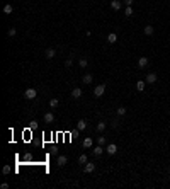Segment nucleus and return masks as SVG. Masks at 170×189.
I'll return each mask as SVG.
<instances>
[{"instance_id":"obj_1","label":"nucleus","mask_w":170,"mask_h":189,"mask_svg":"<svg viewBox=\"0 0 170 189\" xmlns=\"http://www.w3.org/2000/svg\"><path fill=\"white\" fill-rule=\"evenodd\" d=\"M24 97H26V99H29V101L36 99V97H38V90H36V89H27L26 92H24Z\"/></svg>"},{"instance_id":"obj_2","label":"nucleus","mask_w":170,"mask_h":189,"mask_svg":"<svg viewBox=\"0 0 170 189\" xmlns=\"http://www.w3.org/2000/svg\"><path fill=\"white\" fill-rule=\"evenodd\" d=\"M104 92H106V85H104V83H100V85H97L95 89H94V96L95 97H102Z\"/></svg>"},{"instance_id":"obj_3","label":"nucleus","mask_w":170,"mask_h":189,"mask_svg":"<svg viewBox=\"0 0 170 189\" xmlns=\"http://www.w3.org/2000/svg\"><path fill=\"white\" fill-rule=\"evenodd\" d=\"M104 150H106V148H104L102 145H99V143H97V147H94V148H92V153L95 155V157H100V155L104 153Z\"/></svg>"},{"instance_id":"obj_4","label":"nucleus","mask_w":170,"mask_h":189,"mask_svg":"<svg viewBox=\"0 0 170 189\" xmlns=\"http://www.w3.org/2000/svg\"><path fill=\"white\" fill-rule=\"evenodd\" d=\"M106 152L109 155H116V152H117V147H116V143H109L106 147Z\"/></svg>"},{"instance_id":"obj_5","label":"nucleus","mask_w":170,"mask_h":189,"mask_svg":"<svg viewBox=\"0 0 170 189\" xmlns=\"http://www.w3.org/2000/svg\"><path fill=\"white\" fill-rule=\"evenodd\" d=\"M157 80H158V75H157V73H153V72L146 75V83H155Z\"/></svg>"},{"instance_id":"obj_6","label":"nucleus","mask_w":170,"mask_h":189,"mask_svg":"<svg viewBox=\"0 0 170 189\" xmlns=\"http://www.w3.org/2000/svg\"><path fill=\"white\" fill-rule=\"evenodd\" d=\"M84 148H92V145H94V140L90 136H87V138H84Z\"/></svg>"},{"instance_id":"obj_7","label":"nucleus","mask_w":170,"mask_h":189,"mask_svg":"<svg viewBox=\"0 0 170 189\" xmlns=\"http://www.w3.org/2000/svg\"><path fill=\"white\" fill-rule=\"evenodd\" d=\"M111 7H112L114 10H121V7H122L121 0H111Z\"/></svg>"},{"instance_id":"obj_8","label":"nucleus","mask_w":170,"mask_h":189,"mask_svg":"<svg viewBox=\"0 0 170 189\" xmlns=\"http://www.w3.org/2000/svg\"><path fill=\"white\" fill-rule=\"evenodd\" d=\"M56 163H58L60 167H63V165H66V163H68V158L65 157V155H60V157H58V160H56Z\"/></svg>"},{"instance_id":"obj_9","label":"nucleus","mask_w":170,"mask_h":189,"mask_svg":"<svg viewBox=\"0 0 170 189\" xmlns=\"http://www.w3.org/2000/svg\"><path fill=\"white\" fill-rule=\"evenodd\" d=\"M84 170H85V172H87V174H90V172H94V170H95V163H92V162H90V163H89V162H87V163H85V169H84Z\"/></svg>"},{"instance_id":"obj_10","label":"nucleus","mask_w":170,"mask_h":189,"mask_svg":"<svg viewBox=\"0 0 170 189\" xmlns=\"http://www.w3.org/2000/svg\"><path fill=\"white\" fill-rule=\"evenodd\" d=\"M71 97H73V99H80V97H82V89H78V87H77V89H73V90H71Z\"/></svg>"},{"instance_id":"obj_11","label":"nucleus","mask_w":170,"mask_h":189,"mask_svg":"<svg viewBox=\"0 0 170 189\" xmlns=\"http://www.w3.org/2000/svg\"><path fill=\"white\" fill-rule=\"evenodd\" d=\"M85 128H87V121H85V119H80V121L77 123V130H78V131H84Z\"/></svg>"},{"instance_id":"obj_12","label":"nucleus","mask_w":170,"mask_h":189,"mask_svg":"<svg viewBox=\"0 0 170 189\" xmlns=\"http://www.w3.org/2000/svg\"><path fill=\"white\" fill-rule=\"evenodd\" d=\"M146 65H148V58H146V56H141V58L138 60V67H140V68H145Z\"/></svg>"},{"instance_id":"obj_13","label":"nucleus","mask_w":170,"mask_h":189,"mask_svg":"<svg viewBox=\"0 0 170 189\" xmlns=\"http://www.w3.org/2000/svg\"><path fill=\"white\" fill-rule=\"evenodd\" d=\"M116 41H117V34H116V32H111V34L107 36V43H111V44H114Z\"/></svg>"},{"instance_id":"obj_14","label":"nucleus","mask_w":170,"mask_h":189,"mask_svg":"<svg viewBox=\"0 0 170 189\" xmlns=\"http://www.w3.org/2000/svg\"><path fill=\"white\" fill-rule=\"evenodd\" d=\"M55 121V114L53 112H46L44 114V123H53Z\"/></svg>"},{"instance_id":"obj_15","label":"nucleus","mask_w":170,"mask_h":189,"mask_svg":"<svg viewBox=\"0 0 170 189\" xmlns=\"http://www.w3.org/2000/svg\"><path fill=\"white\" fill-rule=\"evenodd\" d=\"M55 54H56V51H55L53 48H48V49H46V58H48V60L55 58Z\"/></svg>"},{"instance_id":"obj_16","label":"nucleus","mask_w":170,"mask_h":189,"mask_svg":"<svg viewBox=\"0 0 170 189\" xmlns=\"http://www.w3.org/2000/svg\"><path fill=\"white\" fill-rule=\"evenodd\" d=\"M145 85H146V80H138L136 82V89L141 92V90H145Z\"/></svg>"},{"instance_id":"obj_17","label":"nucleus","mask_w":170,"mask_h":189,"mask_svg":"<svg viewBox=\"0 0 170 189\" xmlns=\"http://www.w3.org/2000/svg\"><path fill=\"white\" fill-rule=\"evenodd\" d=\"M106 121H99V123H97V131H99V133H102L104 131V130H106Z\"/></svg>"},{"instance_id":"obj_18","label":"nucleus","mask_w":170,"mask_h":189,"mask_svg":"<svg viewBox=\"0 0 170 189\" xmlns=\"http://www.w3.org/2000/svg\"><path fill=\"white\" fill-rule=\"evenodd\" d=\"M82 80H84V83H92V80H94L92 73H85V75H84V78H82Z\"/></svg>"},{"instance_id":"obj_19","label":"nucleus","mask_w":170,"mask_h":189,"mask_svg":"<svg viewBox=\"0 0 170 189\" xmlns=\"http://www.w3.org/2000/svg\"><path fill=\"white\" fill-rule=\"evenodd\" d=\"M58 104H60V101H58V99H55V97H53V99H49V107H51V109L58 107Z\"/></svg>"},{"instance_id":"obj_20","label":"nucleus","mask_w":170,"mask_h":189,"mask_svg":"<svg viewBox=\"0 0 170 189\" xmlns=\"http://www.w3.org/2000/svg\"><path fill=\"white\" fill-rule=\"evenodd\" d=\"M153 32H155L153 26H146V27H145V34H146V36H151Z\"/></svg>"},{"instance_id":"obj_21","label":"nucleus","mask_w":170,"mask_h":189,"mask_svg":"<svg viewBox=\"0 0 170 189\" xmlns=\"http://www.w3.org/2000/svg\"><path fill=\"white\" fill-rule=\"evenodd\" d=\"M12 5L10 3H7V5H3V14H12Z\"/></svg>"},{"instance_id":"obj_22","label":"nucleus","mask_w":170,"mask_h":189,"mask_svg":"<svg viewBox=\"0 0 170 189\" xmlns=\"http://www.w3.org/2000/svg\"><path fill=\"white\" fill-rule=\"evenodd\" d=\"M116 112H117V116H124V114H126V112H128V109H126V107H122V106H121V107H119V109H117V111H116Z\"/></svg>"},{"instance_id":"obj_23","label":"nucleus","mask_w":170,"mask_h":189,"mask_svg":"<svg viewBox=\"0 0 170 189\" xmlns=\"http://www.w3.org/2000/svg\"><path fill=\"white\" fill-rule=\"evenodd\" d=\"M16 34H17V31H16V29H14V27H10L9 31H7V36H9V38H14V36H16Z\"/></svg>"},{"instance_id":"obj_24","label":"nucleus","mask_w":170,"mask_h":189,"mask_svg":"<svg viewBox=\"0 0 170 189\" xmlns=\"http://www.w3.org/2000/svg\"><path fill=\"white\" fill-rule=\"evenodd\" d=\"M78 163L85 165V163H87V155H80V157H78Z\"/></svg>"},{"instance_id":"obj_25","label":"nucleus","mask_w":170,"mask_h":189,"mask_svg":"<svg viewBox=\"0 0 170 189\" xmlns=\"http://www.w3.org/2000/svg\"><path fill=\"white\" fill-rule=\"evenodd\" d=\"M124 16H126V17H131V16H133V9H131V7H126Z\"/></svg>"},{"instance_id":"obj_26","label":"nucleus","mask_w":170,"mask_h":189,"mask_svg":"<svg viewBox=\"0 0 170 189\" xmlns=\"http://www.w3.org/2000/svg\"><path fill=\"white\" fill-rule=\"evenodd\" d=\"M78 65H80V68H85L87 67V60L85 58H80V60H78Z\"/></svg>"},{"instance_id":"obj_27","label":"nucleus","mask_w":170,"mask_h":189,"mask_svg":"<svg viewBox=\"0 0 170 189\" xmlns=\"http://www.w3.org/2000/svg\"><path fill=\"white\" fill-rule=\"evenodd\" d=\"M2 174H10V165H3V169H2Z\"/></svg>"},{"instance_id":"obj_28","label":"nucleus","mask_w":170,"mask_h":189,"mask_svg":"<svg viewBox=\"0 0 170 189\" xmlns=\"http://www.w3.org/2000/svg\"><path fill=\"white\" fill-rule=\"evenodd\" d=\"M97 143L104 147V145H106V138H104V136H99V138H97Z\"/></svg>"},{"instance_id":"obj_29","label":"nucleus","mask_w":170,"mask_h":189,"mask_svg":"<svg viewBox=\"0 0 170 189\" xmlns=\"http://www.w3.org/2000/svg\"><path fill=\"white\" fill-rule=\"evenodd\" d=\"M71 65H73V60H71V58H68V60L65 61V67H66V68H70Z\"/></svg>"},{"instance_id":"obj_30","label":"nucleus","mask_w":170,"mask_h":189,"mask_svg":"<svg viewBox=\"0 0 170 189\" xmlns=\"http://www.w3.org/2000/svg\"><path fill=\"white\" fill-rule=\"evenodd\" d=\"M133 2H135V0H124V3H126L128 7H131V5H133Z\"/></svg>"},{"instance_id":"obj_31","label":"nucleus","mask_w":170,"mask_h":189,"mask_svg":"<svg viewBox=\"0 0 170 189\" xmlns=\"http://www.w3.org/2000/svg\"><path fill=\"white\" fill-rule=\"evenodd\" d=\"M38 126V121H31V130H34Z\"/></svg>"},{"instance_id":"obj_32","label":"nucleus","mask_w":170,"mask_h":189,"mask_svg":"<svg viewBox=\"0 0 170 189\" xmlns=\"http://www.w3.org/2000/svg\"><path fill=\"white\" fill-rule=\"evenodd\" d=\"M0 187H2V189H9V184H7V182H2V184H0Z\"/></svg>"},{"instance_id":"obj_33","label":"nucleus","mask_w":170,"mask_h":189,"mask_svg":"<svg viewBox=\"0 0 170 189\" xmlns=\"http://www.w3.org/2000/svg\"><path fill=\"white\" fill-rule=\"evenodd\" d=\"M117 123H119L117 119H114V121H112V128H117Z\"/></svg>"},{"instance_id":"obj_34","label":"nucleus","mask_w":170,"mask_h":189,"mask_svg":"<svg viewBox=\"0 0 170 189\" xmlns=\"http://www.w3.org/2000/svg\"><path fill=\"white\" fill-rule=\"evenodd\" d=\"M168 172H170V169H168Z\"/></svg>"}]
</instances>
